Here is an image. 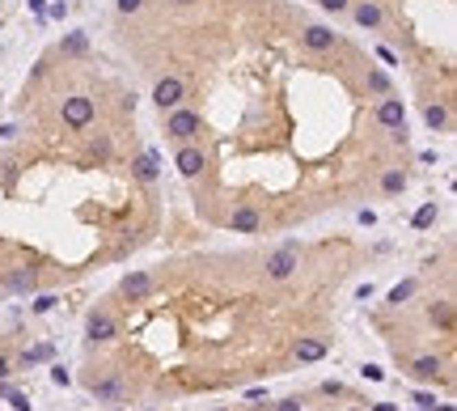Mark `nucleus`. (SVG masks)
I'll list each match as a JSON object with an SVG mask.
<instances>
[{"mask_svg":"<svg viewBox=\"0 0 457 411\" xmlns=\"http://www.w3.org/2000/svg\"><path fill=\"white\" fill-rule=\"evenodd\" d=\"M47 356H51V344H38V348H30V352H21L17 365H21V369H30V365H38V360H47Z\"/></svg>","mask_w":457,"mask_h":411,"instance_id":"20","label":"nucleus"},{"mask_svg":"<svg viewBox=\"0 0 457 411\" xmlns=\"http://www.w3.org/2000/svg\"><path fill=\"white\" fill-rule=\"evenodd\" d=\"M60 51H64V56H85V51H89V38H85L81 30H72V34H64Z\"/></svg>","mask_w":457,"mask_h":411,"instance_id":"15","label":"nucleus"},{"mask_svg":"<svg viewBox=\"0 0 457 411\" xmlns=\"http://www.w3.org/2000/svg\"><path fill=\"white\" fill-rule=\"evenodd\" d=\"M165 132H169L174 140H191V136L199 132V115H195V110H183V106H174V115H169Z\"/></svg>","mask_w":457,"mask_h":411,"instance_id":"4","label":"nucleus"},{"mask_svg":"<svg viewBox=\"0 0 457 411\" xmlns=\"http://www.w3.org/2000/svg\"><path fill=\"white\" fill-rule=\"evenodd\" d=\"M318 5H322L326 13H347V9H351V0H318Z\"/></svg>","mask_w":457,"mask_h":411,"instance_id":"24","label":"nucleus"},{"mask_svg":"<svg viewBox=\"0 0 457 411\" xmlns=\"http://www.w3.org/2000/svg\"><path fill=\"white\" fill-rule=\"evenodd\" d=\"M305 47H309V51H330V47H335V30H326V26H305Z\"/></svg>","mask_w":457,"mask_h":411,"instance_id":"7","label":"nucleus"},{"mask_svg":"<svg viewBox=\"0 0 457 411\" xmlns=\"http://www.w3.org/2000/svg\"><path fill=\"white\" fill-rule=\"evenodd\" d=\"M381 191H386V196H398V191H406V174H402V170H390L386 178H381Z\"/></svg>","mask_w":457,"mask_h":411,"instance_id":"18","label":"nucleus"},{"mask_svg":"<svg viewBox=\"0 0 457 411\" xmlns=\"http://www.w3.org/2000/svg\"><path fill=\"white\" fill-rule=\"evenodd\" d=\"M377 124L402 140V136H406V110H402V102H398V98H386V102L377 106Z\"/></svg>","mask_w":457,"mask_h":411,"instance_id":"3","label":"nucleus"},{"mask_svg":"<svg viewBox=\"0 0 457 411\" xmlns=\"http://www.w3.org/2000/svg\"><path fill=\"white\" fill-rule=\"evenodd\" d=\"M322 395H330V399H339V395H343V381H322Z\"/></svg>","mask_w":457,"mask_h":411,"instance_id":"27","label":"nucleus"},{"mask_svg":"<svg viewBox=\"0 0 457 411\" xmlns=\"http://www.w3.org/2000/svg\"><path fill=\"white\" fill-rule=\"evenodd\" d=\"M174 165H178V174H183V178H199V170L208 165V157H203L195 144H183L178 157H174Z\"/></svg>","mask_w":457,"mask_h":411,"instance_id":"6","label":"nucleus"},{"mask_svg":"<svg viewBox=\"0 0 457 411\" xmlns=\"http://www.w3.org/2000/svg\"><path fill=\"white\" fill-rule=\"evenodd\" d=\"M432 403H436V395H427V390H415V407H419V411H427Z\"/></svg>","mask_w":457,"mask_h":411,"instance_id":"26","label":"nucleus"},{"mask_svg":"<svg viewBox=\"0 0 457 411\" xmlns=\"http://www.w3.org/2000/svg\"><path fill=\"white\" fill-rule=\"evenodd\" d=\"M364 377H368V381H381V377H386V373H381L377 365H364Z\"/></svg>","mask_w":457,"mask_h":411,"instance_id":"32","label":"nucleus"},{"mask_svg":"<svg viewBox=\"0 0 457 411\" xmlns=\"http://www.w3.org/2000/svg\"><path fill=\"white\" fill-rule=\"evenodd\" d=\"M51 381H56V386H68L72 377H68V369H64V365H56V369H51Z\"/></svg>","mask_w":457,"mask_h":411,"instance_id":"28","label":"nucleus"},{"mask_svg":"<svg viewBox=\"0 0 457 411\" xmlns=\"http://www.w3.org/2000/svg\"><path fill=\"white\" fill-rule=\"evenodd\" d=\"M228 229H233V233H254V229H259V212H254V208H237L233 216H228Z\"/></svg>","mask_w":457,"mask_h":411,"instance_id":"10","label":"nucleus"},{"mask_svg":"<svg viewBox=\"0 0 457 411\" xmlns=\"http://www.w3.org/2000/svg\"><path fill=\"white\" fill-rule=\"evenodd\" d=\"M64 124L68 128H89L93 124V102L89 98H64Z\"/></svg>","mask_w":457,"mask_h":411,"instance_id":"5","label":"nucleus"},{"mask_svg":"<svg viewBox=\"0 0 457 411\" xmlns=\"http://www.w3.org/2000/svg\"><path fill=\"white\" fill-rule=\"evenodd\" d=\"M136 174H140L144 183H152V178H157V153H144V157L136 161Z\"/></svg>","mask_w":457,"mask_h":411,"instance_id":"19","label":"nucleus"},{"mask_svg":"<svg viewBox=\"0 0 457 411\" xmlns=\"http://www.w3.org/2000/svg\"><path fill=\"white\" fill-rule=\"evenodd\" d=\"M427 411H453V403H432Z\"/></svg>","mask_w":457,"mask_h":411,"instance_id":"34","label":"nucleus"},{"mask_svg":"<svg viewBox=\"0 0 457 411\" xmlns=\"http://www.w3.org/2000/svg\"><path fill=\"white\" fill-rule=\"evenodd\" d=\"M56 301H60L56 293H43V297L34 301V314H47V309H56Z\"/></svg>","mask_w":457,"mask_h":411,"instance_id":"25","label":"nucleus"},{"mask_svg":"<svg viewBox=\"0 0 457 411\" xmlns=\"http://www.w3.org/2000/svg\"><path fill=\"white\" fill-rule=\"evenodd\" d=\"M415 411H419V407H415Z\"/></svg>","mask_w":457,"mask_h":411,"instance_id":"38","label":"nucleus"},{"mask_svg":"<svg viewBox=\"0 0 457 411\" xmlns=\"http://www.w3.org/2000/svg\"><path fill=\"white\" fill-rule=\"evenodd\" d=\"M30 9H34L38 17H47V0H30Z\"/></svg>","mask_w":457,"mask_h":411,"instance_id":"33","label":"nucleus"},{"mask_svg":"<svg viewBox=\"0 0 457 411\" xmlns=\"http://www.w3.org/2000/svg\"><path fill=\"white\" fill-rule=\"evenodd\" d=\"M326 356V344L322 340H296V360L301 365H314V360Z\"/></svg>","mask_w":457,"mask_h":411,"instance_id":"13","label":"nucleus"},{"mask_svg":"<svg viewBox=\"0 0 457 411\" xmlns=\"http://www.w3.org/2000/svg\"><path fill=\"white\" fill-rule=\"evenodd\" d=\"M432 322L441 331H453V301H432Z\"/></svg>","mask_w":457,"mask_h":411,"instance_id":"16","label":"nucleus"},{"mask_svg":"<svg viewBox=\"0 0 457 411\" xmlns=\"http://www.w3.org/2000/svg\"><path fill=\"white\" fill-rule=\"evenodd\" d=\"M5 373H9V360H5V356H0V381H5Z\"/></svg>","mask_w":457,"mask_h":411,"instance_id":"35","label":"nucleus"},{"mask_svg":"<svg viewBox=\"0 0 457 411\" xmlns=\"http://www.w3.org/2000/svg\"><path fill=\"white\" fill-rule=\"evenodd\" d=\"M441 369H445V360H441V356H419L415 365H411V373H415L419 381H436Z\"/></svg>","mask_w":457,"mask_h":411,"instance_id":"9","label":"nucleus"},{"mask_svg":"<svg viewBox=\"0 0 457 411\" xmlns=\"http://www.w3.org/2000/svg\"><path fill=\"white\" fill-rule=\"evenodd\" d=\"M351 17H355V26H360V30H377V26H381V9L373 5V0L355 5V9H351Z\"/></svg>","mask_w":457,"mask_h":411,"instance_id":"8","label":"nucleus"},{"mask_svg":"<svg viewBox=\"0 0 457 411\" xmlns=\"http://www.w3.org/2000/svg\"><path fill=\"white\" fill-rule=\"evenodd\" d=\"M93 395H97V399H119V395H123V386H119V381H97V386H93Z\"/></svg>","mask_w":457,"mask_h":411,"instance_id":"23","label":"nucleus"},{"mask_svg":"<svg viewBox=\"0 0 457 411\" xmlns=\"http://www.w3.org/2000/svg\"><path fill=\"white\" fill-rule=\"evenodd\" d=\"M423 119H427V128H432V132H441V128L449 124V110H445L441 102H432V106L423 110Z\"/></svg>","mask_w":457,"mask_h":411,"instance_id":"17","label":"nucleus"},{"mask_svg":"<svg viewBox=\"0 0 457 411\" xmlns=\"http://www.w3.org/2000/svg\"><path fill=\"white\" fill-rule=\"evenodd\" d=\"M144 5V0H119V13H136Z\"/></svg>","mask_w":457,"mask_h":411,"instance_id":"30","label":"nucleus"},{"mask_svg":"<svg viewBox=\"0 0 457 411\" xmlns=\"http://www.w3.org/2000/svg\"><path fill=\"white\" fill-rule=\"evenodd\" d=\"M373 411H398V407H394V403H377Z\"/></svg>","mask_w":457,"mask_h":411,"instance_id":"36","label":"nucleus"},{"mask_svg":"<svg viewBox=\"0 0 457 411\" xmlns=\"http://www.w3.org/2000/svg\"><path fill=\"white\" fill-rule=\"evenodd\" d=\"M183 98H187V85H183V77H161L157 85H152V102H157L161 110L183 106Z\"/></svg>","mask_w":457,"mask_h":411,"instance_id":"1","label":"nucleus"},{"mask_svg":"<svg viewBox=\"0 0 457 411\" xmlns=\"http://www.w3.org/2000/svg\"><path fill=\"white\" fill-rule=\"evenodd\" d=\"M296 268H301V250H296V246H279V250L267 259V280H288Z\"/></svg>","mask_w":457,"mask_h":411,"instance_id":"2","label":"nucleus"},{"mask_svg":"<svg viewBox=\"0 0 457 411\" xmlns=\"http://www.w3.org/2000/svg\"><path fill=\"white\" fill-rule=\"evenodd\" d=\"M411 293H415V280H402V284H394V288H390V305H402Z\"/></svg>","mask_w":457,"mask_h":411,"instance_id":"22","label":"nucleus"},{"mask_svg":"<svg viewBox=\"0 0 457 411\" xmlns=\"http://www.w3.org/2000/svg\"><path fill=\"white\" fill-rule=\"evenodd\" d=\"M9 403H13V411H30V399L25 395H9Z\"/></svg>","mask_w":457,"mask_h":411,"instance_id":"29","label":"nucleus"},{"mask_svg":"<svg viewBox=\"0 0 457 411\" xmlns=\"http://www.w3.org/2000/svg\"><path fill=\"white\" fill-rule=\"evenodd\" d=\"M275 411H301V399H284V403H275Z\"/></svg>","mask_w":457,"mask_h":411,"instance_id":"31","label":"nucleus"},{"mask_svg":"<svg viewBox=\"0 0 457 411\" xmlns=\"http://www.w3.org/2000/svg\"><path fill=\"white\" fill-rule=\"evenodd\" d=\"M123 293H127V297H148V293H152V276H148V272H132V276L123 280Z\"/></svg>","mask_w":457,"mask_h":411,"instance_id":"11","label":"nucleus"},{"mask_svg":"<svg viewBox=\"0 0 457 411\" xmlns=\"http://www.w3.org/2000/svg\"><path fill=\"white\" fill-rule=\"evenodd\" d=\"M115 318H110V314H93V318H89V340H115Z\"/></svg>","mask_w":457,"mask_h":411,"instance_id":"12","label":"nucleus"},{"mask_svg":"<svg viewBox=\"0 0 457 411\" xmlns=\"http://www.w3.org/2000/svg\"><path fill=\"white\" fill-rule=\"evenodd\" d=\"M432 221H436V204H423V208L411 216V225H415V229H427Z\"/></svg>","mask_w":457,"mask_h":411,"instance_id":"21","label":"nucleus"},{"mask_svg":"<svg viewBox=\"0 0 457 411\" xmlns=\"http://www.w3.org/2000/svg\"><path fill=\"white\" fill-rule=\"evenodd\" d=\"M5 288H9V293H30V288H34V268H17L5 280Z\"/></svg>","mask_w":457,"mask_h":411,"instance_id":"14","label":"nucleus"},{"mask_svg":"<svg viewBox=\"0 0 457 411\" xmlns=\"http://www.w3.org/2000/svg\"><path fill=\"white\" fill-rule=\"evenodd\" d=\"M169 5H195V0H169Z\"/></svg>","mask_w":457,"mask_h":411,"instance_id":"37","label":"nucleus"}]
</instances>
